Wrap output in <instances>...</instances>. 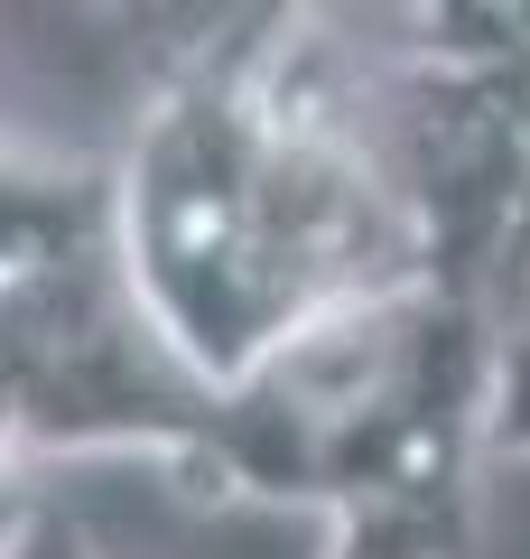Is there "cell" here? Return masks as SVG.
Segmentation results:
<instances>
[{
	"label": "cell",
	"mask_w": 530,
	"mask_h": 559,
	"mask_svg": "<svg viewBox=\"0 0 530 559\" xmlns=\"http://www.w3.org/2000/svg\"><path fill=\"white\" fill-rule=\"evenodd\" d=\"M289 10H205L158 66L121 150V271L158 336L205 382L242 392L289 355L270 289L261 187H270V47Z\"/></svg>",
	"instance_id": "6da1fadb"
},
{
	"label": "cell",
	"mask_w": 530,
	"mask_h": 559,
	"mask_svg": "<svg viewBox=\"0 0 530 559\" xmlns=\"http://www.w3.org/2000/svg\"><path fill=\"white\" fill-rule=\"evenodd\" d=\"M493 411V299L419 289L400 355L353 401L326 411L316 503L335 540L326 559H466L474 550V476Z\"/></svg>",
	"instance_id": "7a4b0ae2"
},
{
	"label": "cell",
	"mask_w": 530,
	"mask_h": 559,
	"mask_svg": "<svg viewBox=\"0 0 530 559\" xmlns=\"http://www.w3.org/2000/svg\"><path fill=\"white\" fill-rule=\"evenodd\" d=\"M121 242V187L112 168H28L0 150V289L38 280L75 252Z\"/></svg>",
	"instance_id": "3957f363"
},
{
	"label": "cell",
	"mask_w": 530,
	"mask_h": 559,
	"mask_svg": "<svg viewBox=\"0 0 530 559\" xmlns=\"http://www.w3.org/2000/svg\"><path fill=\"white\" fill-rule=\"evenodd\" d=\"M484 457H530V271L511 299H493V411H484Z\"/></svg>",
	"instance_id": "277c9868"
},
{
	"label": "cell",
	"mask_w": 530,
	"mask_h": 559,
	"mask_svg": "<svg viewBox=\"0 0 530 559\" xmlns=\"http://www.w3.org/2000/svg\"><path fill=\"white\" fill-rule=\"evenodd\" d=\"M20 559H94V540H84V522H65L57 503H38V522H28Z\"/></svg>",
	"instance_id": "5b68a950"
},
{
	"label": "cell",
	"mask_w": 530,
	"mask_h": 559,
	"mask_svg": "<svg viewBox=\"0 0 530 559\" xmlns=\"http://www.w3.org/2000/svg\"><path fill=\"white\" fill-rule=\"evenodd\" d=\"M38 485H20V476H0V559H20V540H28V522H38Z\"/></svg>",
	"instance_id": "8992f818"
}]
</instances>
